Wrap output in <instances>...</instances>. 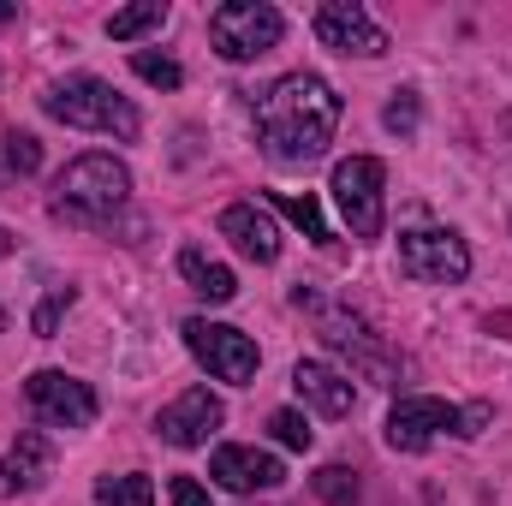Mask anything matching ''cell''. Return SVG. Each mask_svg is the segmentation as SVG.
Wrapping results in <instances>:
<instances>
[{"instance_id": "1", "label": "cell", "mask_w": 512, "mask_h": 506, "mask_svg": "<svg viewBox=\"0 0 512 506\" xmlns=\"http://www.w3.org/2000/svg\"><path fill=\"white\" fill-rule=\"evenodd\" d=\"M334 126H340V96L316 72H292L256 102V143L280 167H310L334 143Z\"/></svg>"}, {"instance_id": "2", "label": "cell", "mask_w": 512, "mask_h": 506, "mask_svg": "<svg viewBox=\"0 0 512 506\" xmlns=\"http://www.w3.org/2000/svg\"><path fill=\"white\" fill-rule=\"evenodd\" d=\"M292 304L316 322V334H322L340 358H352V370H358L364 381H376V387H399V370H405V364L376 340V328H370L364 316H352L340 298H328V292H316V286H298Z\"/></svg>"}, {"instance_id": "3", "label": "cell", "mask_w": 512, "mask_h": 506, "mask_svg": "<svg viewBox=\"0 0 512 506\" xmlns=\"http://www.w3.org/2000/svg\"><path fill=\"white\" fill-rule=\"evenodd\" d=\"M131 197V173L114 155H78L60 179H54V215L72 227H108Z\"/></svg>"}, {"instance_id": "4", "label": "cell", "mask_w": 512, "mask_h": 506, "mask_svg": "<svg viewBox=\"0 0 512 506\" xmlns=\"http://www.w3.org/2000/svg\"><path fill=\"white\" fill-rule=\"evenodd\" d=\"M42 108L60 120V126H78V131H102V137H137V108H131L126 96L108 84V78H90V72H78V78H60V84H48V96H42Z\"/></svg>"}, {"instance_id": "5", "label": "cell", "mask_w": 512, "mask_h": 506, "mask_svg": "<svg viewBox=\"0 0 512 506\" xmlns=\"http://www.w3.org/2000/svg\"><path fill=\"white\" fill-rule=\"evenodd\" d=\"M286 18L268 0H227L209 12V42L221 48V60H256L268 48H280Z\"/></svg>"}, {"instance_id": "6", "label": "cell", "mask_w": 512, "mask_h": 506, "mask_svg": "<svg viewBox=\"0 0 512 506\" xmlns=\"http://www.w3.org/2000/svg\"><path fill=\"white\" fill-rule=\"evenodd\" d=\"M185 346H191V358L209 370L215 381H245L256 376V364H262V352H256L251 334H239V328H227V322H209V316H191L185 328Z\"/></svg>"}, {"instance_id": "7", "label": "cell", "mask_w": 512, "mask_h": 506, "mask_svg": "<svg viewBox=\"0 0 512 506\" xmlns=\"http://www.w3.org/2000/svg\"><path fill=\"white\" fill-rule=\"evenodd\" d=\"M399 274L417 280V286H453V280L471 274V251L447 227H417V233L399 239Z\"/></svg>"}, {"instance_id": "8", "label": "cell", "mask_w": 512, "mask_h": 506, "mask_svg": "<svg viewBox=\"0 0 512 506\" xmlns=\"http://www.w3.org/2000/svg\"><path fill=\"white\" fill-rule=\"evenodd\" d=\"M382 185H387V167L376 155H352L334 167V203L352 227V239H376L382 233Z\"/></svg>"}, {"instance_id": "9", "label": "cell", "mask_w": 512, "mask_h": 506, "mask_svg": "<svg viewBox=\"0 0 512 506\" xmlns=\"http://www.w3.org/2000/svg\"><path fill=\"white\" fill-rule=\"evenodd\" d=\"M24 399H30V411L48 423V429H84V423H96V387L78 376H66V370H36V376L24 381Z\"/></svg>"}, {"instance_id": "10", "label": "cell", "mask_w": 512, "mask_h": 506, "mask_svg": "<svg viewBox=\"0 0 512 506\" xmlns=\"http://www.w3.org/2000/svg\"><path fill=\"white\" fill-rule=\"evenodd\" d=\"M316 36H322V48H334V54H358V60L387 54V30L358 6V0H328V6H316Z\"/></svg>"}, {"instance_id": "11", "label": "cell", "mask_w": 512, "mask_h": 506, "mask_svg": "<svg viewBox=\"0 0 512 506\" xmlns=\"http://www.w3.org/2000/svg\"><path fill=\"white\" fill-rule=\"evenodd\" d=\"M221 423H227V405H221L209 387H191V393H179V399L155 417V435H161L167 447H203Z\"/></svg>"}, {"instance_id": "12", "label": "cell", "mask_w": 512, "mask_h": 506, "mask_svg": "<svg viewBox=\"0 0 512 506\" xmlns=\"http://www.w3.org/2000/svg\"><path fill=\"white\" fill-rule=\"evenodd\" d=\"M441 429L459 435V405H447V399H399L387 411V447L393 453H423Z\"/></svg>"}, {"instance_id": "13", "label": "cell", "mask_w": 512, "mask_h": 506, "mask_svg": "<svg viewBox=\"0 0 512 506\" xmlns=\"http://www.w3.org/2000/svg\"><path fill=\"white\" fill-rule=\"evenodd\" d=\"M209 477L221 489H239V495H256V489H280L286 483V465L262 447H215L209 459Z\"/></svg>"}, {"instance_id": "14", "label": "cell", "mask_w": 512, "mask_h": 506, "mask_svg": "<svg viewBox=\"0 0 512 506\" xmlns=\"http://www.w3.org/2000/svg\"><path fill=\"white\" fill-rule=\"evenodd\" d=\"M48 471H54V447H48V435H42V429H24V435H18V447L0 459V501L42 489V483H48Z\"/></svg>"}, {"instance_id": "15", "label": "cell", "mask_w": 512, "mask_h": 506, "mask_svg": "<svg viewBox=\"0 0 512 506\" xmlns=\"http://www.w3.org/2000/svg\"><path fill=\"white\" fill-rule=\"evenodd\" d=\"M221 239H233L239 256H251V262H274V256H280V233H274V221H268L262 203H233V209H221Z\"/></svg>"}, {"instance_id": "16", "label": "cell", "mask_w": 512, "mask_h": 506, "mask_svg": "<svg viewBox=\"0 0 512 506\" xmlns=\"http://www.w3.org/2000/svg\"><path fill=\"white\" fill-rule=\"evenodd\" d=\"M292 387H298L322 417H346V411L358 405L352 381L340 376V370H328V364H298V370H292Z\"/></svg>"}, {"instance_id": "17", "label": "cell", "mask_w": 512, "mask_h": 506, "mask_svg": "<svg viewBox=\"0 0 512 506\" xmlns=\"http://www.w3.org/2000/svg\"><path fill=\"white\" fill-rule=\"evenodd\" d=\"M179 274L191 280V292H203L209 304H227L233 292H239V280H233V268H221V262H209V256L197 251V245H185L179 251Z\"/></svg>"}, {"instance_id": "18", "label": "cell", "mask_w": 512, "mask_h": 506, "mask_svg": "<svg viewBox=\"0 0 512 506\" xmlns=\"http://www.w3.org/2000/svg\"><path fill=\"white\" fill-rule=\"evenodd\" d=\"M274 209H280L292 227H304L316 245H334V233H328V221H322V203H316L310 191H304V197H298V191H274Z\"/></svg>"}, {"instance_id": "19", "label": "cell", "mask_w": 512, "mask_h": 506, "mask_svg": "<svg viewBox=\"0 0 512 506\" xmlns=\"http://www.w3.org/2000/svg\"><path fill=\"white\" fill-rule=\"evenodd\" d=\"M42 167V143L30 131H0V179H30Z\"/></svg>"}, {"instance_id": "20", "label": "cell", "mask_w": 512, "mask_h": 506, "mask_svg": "<svg viewBox=\"0 0 512 506\" xmlns=\"http://www.w3.org/2000/svg\"><path fill=\"white\" fill-rule=\"evenodd\" d=\"M161 24H167V0H143V6H126V12L108 18V36L114 42H137V36H149Z\"/></svg>"}, {"instance_id": "21", "label": "cell", "mask_w": 512, "mask_h": 506, "mask_svg": "<svg viewBox=\"0 0 512 506\" xmlns=\"http://www.w3.org/2000/svg\"><path fill=\"white\" fill-rule=\"evenodd\" d=\"M96 506H155V483L143 471L131 477H102L96 483Z\"/></svg>"}, {"instance_id": "22", "label": "cell", "mask_w": 512, "mask_h": 506, "mask_svg": "<svg viewBox=\"0 0 512 506\" xmlns=\"http://www.w3.org/2000/svg\"><path fill=\"white\" fill-rule=\"evenodd\" d=\"M268 435H274L280 447H292V453H310V447H316V429H310V417H304V411H292V405L268 411Z\"/></svg>"}, {"instance_id": "23", "label": "cell", "mask_w": 512, "mask_h": 506, "mask_svg": "<svg viewBox=\"0 0 512 506\" xmlns=\"http://www.w3.org/2000/svg\"><path fill=\"white\" fill-rule=\"evenodd\" d=\"M310 489H316L328 506H352L358 501V471H346V465H322V471L310 477Z\"/></svg>"}, {"instance_id": "24", "label": "cell", "mask_w": 512, "mask_h": 506, "mask_svg": "<svg viewBox=\"0 0 512 506\" xmlns=\"http://www.w3.org/2000/svg\"><path fill=\"white\" fill-rule=\"evenodd\" d=\"M131 72H137L143 84H155V90H179V84H185L179 60H167V54H131Z\"/></svg>"}, {"instance_id": "25", "label": "cell", "mask_w": 512, "mask_h": 506, "mask_svg": "<svg viewBox=\"0 0 512 506\" xmlns=\"http://www.w3.org/2000/svg\"><path fill=\"white\" fill-rule=\"evenodd\" d=\"M72 298H78L72 286H54V292H48V298L36 304V316H30V328H36L42 340H54V328H60V316L72 310Z\"/></svg>"}, {"instance_id": "26", "label": "cell", "mask_w": 512, "mask_h": 506, "mask_svg": "<svg viewBox=\"0 0 512 506\" xmlns=\"http://www.w3.org/2000/svg\"><path fill=\"white\" fill-rule=\"evenodd\" d=\"M387 131H399V137H411V131H417V90H399V96H393V102H387Z\"/></svg>"}, {"instance_id": "27", "label": "cell", "mask_w": 512, "mask_h": 506, "mask_svg": "<svg viewBox=\"0 0 512 506\" xmlns=\"http://www.w3.org/2000/svg\"><path fill=\"white\" fill-rule=\"evenodd\" d=\"M167 495H173V506H209V489H203L197 477H173Z\"/></svg>"}, {"instance_id": "28", "label": "cell", "mask_w": 512, "mask_h": 506, "mask_svg": "<svg viewBox=\"0 0 512 506\" xmlns=\"http://www.w3.org/2000/svg\"><path fill=\"white\" fill-rule=\"evenodd\" d=\"M489 417H495V411H489L483 399H477V405H459V435H483V429H489Z\"/></svg>"}, {"instance_id": "29", "label": "cell", "mask_w": 512, "mask_h": 506, "mask_svg": "<svg viewBox=\"0 0 512 506\" xmlns=\"http://www.w3.org/2000/svg\"><path fill=\"white\" fill-rule=\"evenodd\" d=\"M0 256H12V233L6 227H0Z\"/></svg>"}, {"instance_id": "30", "label": "cell", "mask_w": 512, "mask_h": 506, "mask_svg": "<svg viewBox=\"0 0 512 506\" xmlns=\"http://www.w3.org/2000/svg\"><path fill=\"white\" fill-rule=\"evenodd\" d=\"M18 18V6H0V24H12Z\"/></svg>"}, {"instance_id": "31", "label": "cell", "mask_w": 512, "mask_h": 506, "mask_svg": "<svg viewBox=\"0 0 512 506\" xmlns=\"http://www.w3.org/2000/svg\"><path fill=\"white\" fill-rule=\"evenodd\" d=\"M0 328H6V316H0Z\"/></svg>"}]
</instances>
